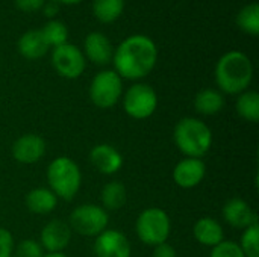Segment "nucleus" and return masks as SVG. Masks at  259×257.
<instances>
[{
	"instance_id": "nucleus-15",
	"label": "nucleus",
	"mask_w": 259,
	"mask_h": 257,
	"mask_svg": "<svg viewBox=\"0 0 259 257\" xmlns=\"http://www.w3.org/2000/svg\"><path fill=\"white\" fill-rule=\"evenodd\" d=\"M85 58L90 59L96 65H108L112 62L114 47L106 35L102 32H91L85 36L83 41Z\"/></svg>"
},
{
	"instance_id": "nucleus-24",
	"label": "nucleus",
	"mask_w": 259,
	"mask_h": 257,
	"mask_svg": "<svg viewBox=\"0 0 259 257\" xmlns=\"http://www.w3.org/2000/svg\"><path fill=\"white\" fill-rule=\"evenodd\" d=\"M237 26L247 35L256 36L259 33V5L249 3L240 9L237 14Z\"/></svg>"
},
{
	"instance_id": "nucleus-14",
	"label": "nucleus",
	"mask_w": 259,
	"mask_h": 257,
	"mask_svg": "<svg viewBox=\"0 0 259 257\" xmlns=\"http://www.w3.org/2000/svg\"><path fill=\"white\" fill-rule=\"evenodd\" d=\"M90 162L99 173L105 176H112L121 170L123 156L115 147L109 144H99L90 151Z\"/></svg>"
},
{
	"instance_id": "nucleus-16",
	"label": "nucleus",
	"mask_w": 259,
	"mask_h": 257,
	"mask_svg": "<svg viewBox=\"0 0 259 257\" xmlns=\"http://www.w3.org/2000/svg\"><path fill=\"white\" fill-rule=\"evenodd\" d=\"M223 218L234 229H246L256 223V215L250 204L243 198H231L223 206Z\"/></svg>"
},
{
	"instance_id": "nucleus-8",
	"label": "nucleus",
	"mask_w": 259,
	"mask_h": 257,
	"mask_svg": "<svg viewBox=\"0 0 259 257\" xmlns=\"http://www.w3.org/2000/svg\"><path fill=\"white\" fill-rule=\"evenodd\" d=\"M158 108V95L147 83H134L123 95L124 112L135 120H146L155 114Z\"/></svg>"
},
{
	"instance_id": "nucleus-9",
	"label": "nucleus",
	"mask_w": 259,
	"mask_h": 257,
	"mask_svg": "<svg viewBox=\"0 0 259 257\" xmlns=\"http://www.w3.org/2000/svg\"><path fill=\"white\" fill-rule=\"evenodd\" d=\"M52 65L59 76L65 79H77L85 71L87 59L74 44L65 42L53 48Z\"/></svg>"
},
{
	"instance_id": "nucleus-21",
	"label": "nucleus",
	"mask_w": 259,
	"mask_h": 257,
	"mask_svg": "<svg viewBox=\"0 0 259 257\" xmlns=\"http://www.w3.org/2000/svg\"><path fill=\"white\" fill-rule=\"evenodd\" d=\"M100 200L105 211H120L127 200L126 188L121 182H109L100 192Z\"/></svg>"
},
{
	"instance_id": "nucleus-13",
	"label": "nucleus",
	"mask_w": 259,
	"mask_h": 257,
	"mask_svg": "<svg viewBox=\"0 0 259 257\" xmlns=\"http://www.w3.org/2000/svg\"><path fill=\"white\" fill-rule=\"evenodd\" d=\"M205 174H206V167L203 161L196 159V158L182 159L173 170L175 183L184 189H191L200 185Z\"/></svg>"
},
{
	"instance_id": "nucleus-5",
	"label": "nucleus",
	"mask_w": 259,
	"mask_h": 257,
	"mask_svg": "<svg viewBox=\"0 0 259 257\" xmlns=\"http://www.w3.org/2000/svg\"><path fill=\"white\" fill-rule=\"evenodd\" d=\"M135 230L143 244L156 247L167 242L171 232V221L165 211L159 208H149L137 218Z\"/></svg>"
},
{
	"instance_id": "nucleus-28",
	"label": "nucleus",
	"mask_w": 259,
	"mask_h": 257,
	"mask_svg": "<svg viewBox=\"0 0 259 257\" xmlns=\"http://www.w3.org/2000/svg\"><path fill=\"white\" fill-rule=\"evenodd\" d=\"M17 257H42V247L38 241L24 239L17 245Z\"/></svg>"
},
{
	"instance_id": "nucleus-20",
	"label": "nucleus",
	"mask_w": 259,
	"mask_h": 257,
	"mask_svg": "<svg viewBox=\"0 0 259 257\" xmlns=\"http://www.w3.org/2000/svg\"><path fill=\"white\" fill-rule=\"evenodd\" d=\"M225 108V97L219 89L205 88L194 97V109L202 115H215Z\"/></svg>"
},
{
	"instance_id": "nucleus-26",
	"label": "nucleus",
	"mask_w": 259,
	"mask_h": 257,
	"mask_svg": "<svg viewBox=\"0 0 259 257\" xmlns=\"http://www.w3.org/2000/svg\"><path fill=\"white\" fill-rule=\"evenodd\" d=\"M259 227L258 223L244 229L240 241V248L246 257H259Z\"/></svg>"
},
{
	"instance_id": "nucleus-3",
	"label": "nucleus",
	"mask_w": 259,
	"mask_h": 257,
	"mask_svg": "<svg viewBox=\"0 0 259 257\" xmlns=\"http://www.w3.org/2000/svg\"><path fill=\"white\" fill-rule=\"evenodd\" d=\"M176 147L185 158L202 159L212 145L211 129L199 118L185 117L182 118L173 132Z\"/></svg>"
},
{
	"instance_id": "nucleus-4",
	"label": "nucleus",
	"mask_w": 259,
	"mask_h": 257,
	"mask_svg": "<svg viewBox=\"0 0 259 257\" xmlns=\"http://www.w3.org/2000/svg\"><path fill=\"white\" fill-rule=\"evenodd\" d=\"M49 189L62 200H73L82 185V173L79 165L67 158L59 156L53 159L47 167Z\"/></svg>"
},
{
	"instance_id": "nucleus-19",
	"label": "nucleus",
	"mask_w": 259,
	"mask_h": 257,
	"mask_svg": "<svg viewBox=\"0 0 259 257\" xmlns=\"http://www.w3.org/2000/svg\"><path fill=\"white\" fill-rule=\"evenodd\" d=\"M26 208L36 215H46L55 211L58 204V197L49 188H35L26 195Z\"/></svg>"
},
{
	"instance_id": "nucleus-23",
	"label": "nucleus",
	"mask_w": 259,
	"mask_h": 257,
	"mask_svg": "<svg viewBox=\"0 0 259 257\" xmlns=\"http://www.w3.org/2000/svg\"><path fill=\"white\" fill-rule=\"evenodd\" d=\"M237 112L238 115L249 121L256 123L259 120V94L256 91L246 89L244 92L238 94L237 98Z\"/></svg>"
},
{
	"instance_id": "nucleus-33",
	"label": "nucleus",
	"mask_w": 259,
	"mask_h": 257,
	"mask_svg": "<svg viewBox=\"0 0 259 257\" xmlns=\"http://www.w3.org/2000/svg\"><path fill=\"white\" fill-rule=\"evenodd\" d=\"M52 2H56V3H64V5H77L83 0H52Z\"/></svg>"
},
{
	"instance_id": "nucleus-12",
	"label": "nucleus",
	"mask_w": 259,
	"mask_h": 257,
	"mask_svg": "<svg viewBox=\"0 0 259 257\" xmlns=\"http://www.w3.org/2000/svg\"><path fill=\"white\" fill-rule=\"evenodd\" d=\"M11 153L12 158L20 164H36L46 155V142L41 136L35 133H26L14 141Z\"/></svg>"
},
{
	"instance_id": "nucleus-10",
	"label": "nucleus",
	"mask_w": 259,
	"mask_h": 257,
	"mask_svg": "<svg viewBox=\"0 0 259 257\" xmlns=\"http://www.w3.org/2000/svg\"><path fill=\"white\" fill-rule=\"evenodd\" d=\"M131 242L120 230L106 229L99 236H96V257H131Z\"/></svg>"
},
{
	"instance_id": "nucleus-11",
	"label": "nucleus",
	"mask_w": 259,
	"mask_h": 257,
	"mask_svg": "<svg viewBox=\"0 0 259 257\" xmlns=\"http://www.w3.org/2000/svg\"><path fill=\"white\" fill-rule=\"evenodd\" d=\"M71 241V229L68 223L56 218L49 221L39 235V244L42 250L49 253H62Z\"/></svg>"
},
{
	"instance_id": "nucleus-2",
	"label": "nucleus",
	"mask_w": 259,
	"mask_h": 257,
	"mask_svg": "<svg viewBox=\"0 0 259 257\" xmlns=\"http://www.w3.org/2000/svg\"><path fill=\"white\" fill-rule=\"evenodd\" d=\"M252 79V61L240 50H231L225 53L215 65V82L220 88V92L231 95L241 94L250 86Z\"/></svg>"
},
{
	"instance_id": "nucleus-6",
	"label": "nucleus",
	"mask_w": 259,
	"mask_h": 257,
	"mask_svg": "<svg viewBox=\"0 0 259 257\" xmlns=\"http://www.w3.org/2000/svg\"><path fill=\"white\" fill-rule=\"evenodd\" d=\"M108 212L99 204H80L70 214L68 226L80 236L96 238L108 229Z\"/></svg>"
},
{
	"instance_id": "nucleus-1",
	"label": "nucleus",
	"mask_w": 259,
	"mask_h": 257,
	"mask_svg": "<svg viewBox=\"0 0 259 257\" xmlns=\"http://www.w3.org/2000/svg\"><path fill=\"white\" fill-rule=\"evenodd\" d=\"M158 61V48L146 35H132L114 50V71L127 80H140L152 73Z\"/></svg>"
},
{
	"instance_id": "nucleus-34",
	"label": "nucleus",
	"mask_w": 259,
	"mask_h": 257,
	"mask_svg": "<svg viewBox=\"0 0 259 257\" xmlns=\"http://www.w3.org/2000/svg\"><path fill=\"white\" fill-rule=\"evenodd\" d=\"M42 257H67L64 253H47V254H44Z\"/></svg>"
},
{
	"instance_id": "nucleus-30",
	"label": "nucleus",
	"mask_w": 259,
	"mask_h": 257,
	"mask_svg": "<svg viewBox=\"0 0 259 257\" xmlns=\"http://www.w3.org/2000/svg\"><path fill=\"white\" fill-rule=\"evenodd\" d=\"M14 3L23 12H36L42 9L46 0H14Z\"/></svg>"
},
{
	"instance_id": "nucleus-18",
	"label": "nucleus",
	"mask_w": 259,
	"mask_h": 257,
	"mask_svg": "<svg viewBox=\"0 0 259 257\" xmlns=\"http://www.w3.org/2000/svg\"><path fill=\"white\" fill-rule=\"evenodd\" d=\"M17 48L20 52V55L26 59H30V61H35V59H39L42 56H46V53L49 52V45L41 33L39 29H32V30H27L24 32L18 42H17Z\"/></svg>"
},
{
	"instance_id": "nucleus-22",
	"label": "nucleus",
	"mask_w": 259,
	"mask_h": 257,
	"mask_svg": "<svg viewBox=\"0 0 259 257\" xmlns=\"http://www.w3.org/2000/svg\"><path fill=\"white\" fill-rule=\"evenodd\" d=\"M123 11L124 0H93V14L103 24L118 20Z\"/></svg>"
},
{
	"instance_id": "nucleus-17",
	"label": "nucleus",
	"mask_w": 259,
	"mask_h": 257,
	"mask_svg": "<svg viewBox=\"0 0 259 257\" xmlns=\"http://www.w3.org/2000/svg\"><path fill=\"white\" fill-rule=\"evenodd\" d=\"M193 235L199 244L205 247H211V248L219 245L222 241H225V232H223L222 224L217 220L209 218V217H203L194 224Z\"/></svg>"
},
{
	"instance_id": "nucleus-7",
	"label": "nucleus",
	"mask_w": 259,
	"mask_h": 257,
	"mask_svg": "<svg viewBox=\"0 0 259 257\" xmlns=\"http://www.w3.org/2000/svg\"><path fill=\"white\" fill-rule=\"evenodd\" d=\"M123 95V79L114 70L99 71L90 85V98L100 109H109Z\"/></svg>"
},
{
	"instance_id": "nucleus-27",
	"label": "nucleus",
	"mask_w": 259,
	"mask_h": 257,
	"mask_svg": "<svg viewBox=\"0 0 259 257\" xmlns=\"http://www.w3.org/2000/svg\"><path fill=\"white\" fill-rule=\"evenodd\" d=\"M209 257H246L240 245L234 241H222L219 245L212 247Z\"/></svg>"
},
{
	"instance_id": "nucleus-31",
	"label": "nucleus",
	"mask_w": 259,
	"mask_h": 257,
	"mask_svg": "<svg viewBox=\"0 0 259 257\" xmlns=\"http://www.w3.org/2000/svg\"><path fill=\"white\" fill-rule=\"evenodd\" d=\"M176 250L170 245V244H167V242H164V244H159V245H156L155 247V250H153V257H176Z\"/></svg>"
},
{
	"instance_id": "nucleus-29",
	"label": "nucleus",
	"mask_w": 259,
	"mask_h": 257,
	"mask_svg": "<svg viewBox=\"0 0 259 257\" xmlns=\"http://www.w3.org/2000/svg\"><path fill=\"white\" fill-rule=\"evenodd\" d=\"M14 254V238L9 230L0 227V257H11Z\"/></svg>"
},
{
	"instance_id": "nucleus-25",
	"label": "nucleus",
	"mask_w": 259,
	"mask_h": 257,
	"mask_svg": "<svg viewBox=\"0 0 259 257\" xmlns=\"http://www.w3.org/2000/svg\"><path fill=\"white\" fill-rule=\"evenodd\" d=\"M39 30H41V33H42L47 45L49 47H53V48L65 44L67 39H68V29H67V26L62 21L55 20V18L53 20H49L44 24V27L39 29Z\"/></svg>"
},
{
	"instance_id": "nucleus-32",
	"label": "nucleus",
	"mask_w": 259,
	"mask_h": 257,
	"mask_svg": "<svg viewBox=\"0 0 259 257\" xmlns=\"http://www.w3.org/2000/svg\"><path fill=\"white\" fill-rule=\"evenodd\" d=\"M42 12H44V15L47 17V18H50V20H53V17L59 12V3H56V2H47V3H44V6H42Z\"/></svg>"
},
{
	"instance_id": "nucleus-35",
	"label": "nucleus",
	"mask_w": 259,
	"mask_h": 257,
	"mask_svg": "<svg viewBox=\"0 0 259 257\" xmlns=\"http://www.w3.org/2000/svg\"><path fill=\"white\" fill-rule=\"evenodd\" d=\"M11 257H17V256H14V254H12V256H11Z\"/></svg>"
}]
</instances>
